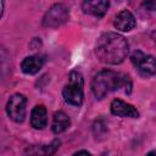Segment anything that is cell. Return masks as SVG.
I'll use <instances>...</instances> for the list:
<instances>
[{
	"label": "cell",
	"mask_w": 156,
	"mask_h": 156,
	"mask_svg": "<svg viewBox=\"0 0 156 156\" xmlns=\"http://www.w3.org/2000/svg\"><path fill=\"white\" fill-rule=\"evenodd\" d=\"M152 38H154V40H155V43H156V29L152 32Z\"/></svg>",
	"instance_id": "cell-16"
},
{
	"label": "cell",
	"mask_w": 156,
	"mask_h": 156,
	"mask_svg": "<svg viewBox=\"0 0 156 156\" xmlns=\"http://www.w3.org/2000/svg\"><path fill=\"white\" fill-rule=\"evenodd\" d=\"M26 106H27V98L20 93L13 94L6 104L7 116L16 123L23 122L26 117Z\"/></svg>",
	"instance_id": "cell-6"
},
{
	"label": "cell",
	"mask_w": 156,
	"mask_h": 156,
	"mask_svg": "<svg viewBox=\"0 0 156 156\" xmlns=\"http://www.w3.org/2000/svg\"><path fill=\"white\" fill-rule=\"evenodd\" d=\"M69 126H71V119L63 111H57L54 113L52 123H51V130L54 134L63 133Z\"/></svg>",
	"instance_id": "cell-12"
},
{
	"label": "cell",
	"mask_w": 156,
	"mask_h": 156,
	"mask_svg": "<svg viewBox=\"0 0 156 156\" xmlns=\"http://www.w3.org/2000/svg\"><path fill=\"white\" fill-rule=\"evenodd\" d=\"M110 7V0H83L82 10L84 13L101 18Z\"/></svg>",
	"instance_id": "cell-7"
},
{
	"label": "cell",
	"mask_w": 156,
	"mask_h": 156,
	"mask_svg": "<svg viewBox=\"0 0 156 156\" xmlns=\"http://www.w3.org/2000/svg\"><path fill=\"white\" fill-rule=\"evenodd\" d=\"M82 154H84V155H90V152L87 151V150H78V151L74 152V155H82Z\"/></svg>",
	"instance_id": "cell-15"
},
{
	"label": "cell",
	"mask_w": 156,
	"mask_h": 156,
	"mask_svg": "<svg viewBox=\"0 0 156 156\" xmlns=\"http://www.w3.org/2000/svg\"><path fill=\"white\" fill-rule=\"evenodd\" d=\"M130 61L141 77L149 78L156 73V58L152 55H146L143 51L136 50L132 54Z\"/></svg>",
	"instance_id": "cell-4"
},
{
	"label": "cell",
	"mask_w": 156,
	"mask_h": 156,
	"mask_svg": "<svg viewBox=\"0 0 156 156\" xmlns=\"http://www.w3.org/2000/svg\"><path fill=\"white\" fill-rule=\"evenodd\" d=\"M113 26L117 30L121 32H130L132 29L135 28L136 26V21L135 17L133 16V13L128 10H122L119 11L113 21Z\"/></svg>",
	"instance_id": "cell-9"
},
{
	"label": "cell",
	"mask_w": 156,
	"mask_h": 156,
	"mask_svg": "<svg viewBox=\"0 0 156 156\" xmlns=\"http://www.w3.org/2000/svg\"><path fill=\"white\" fill-rule=\"evenodd\" d=\"M48 124V111L44 105H37L30 113V126L34 129H44Z\"/></svg>",
	"instance_id": "cell-11"
},
{
	"label": "cell",
	"mask_w": 156,
	"mask_h": 156,
	"mask_svg": "<svg viewBox=\"0 0 156 156\" xmlns=\"http://www.w3.org/2000/svg\"><path fill=\"white\" fill-rule=\"evenodd\" d=\"M143 6L149 11H154L156 10V0H143Z\"/></svg>",
	"instance_id": "cell-14"
},
{
	"label": "cell",
	"mask_w": 156,
	"mask_h": 156,
	"mask_svg": "<svg viewBox=\"0 0 156 156\" xmlns=\"http://www.w3.org/2000/svg\"><path fill=\"white\" fill-rule=\"evenodd\" d=\"M129 82L130 79L128 76L117 73L111 69H102L94 76L91 80V91L96 99L101 100L106 98L110 93L122 87H127V83ZM127 88H126V91H127Z\"/></svg>",
	"instance_id": "cell-2"
},
{
	"label": "cell",
	"mask_w": 156,
	"mask_h": 156,
	"mask_svg": "<svg viewBox=\"0 0 156 156\" xmlns=\"http://www.w3.org/2000/svg\"><path fill=\"white\" fill-rule=\"evenodd\" d=\"M111 112L118 117H128V118H138L139 111L132 105L121 99H115L111 102Z\"/></svg>",
	"instance_id": "cell-8"
},
{
	"label": "cell",
	"mask_w": 156,
	"mask_h": 156,
	"mask_svg": "<svg viewBox=\"0 0 156 156\" xmlns=\"http://www.w3.org/2000/svg\"><path fill=\"white\" fill-rule=\"evenodd\" d=\"M68 17V9L63 4H55L45 12L43 17V26L46 28H57L66 23Z\"/></svg>",
	"instance_id": "cell-5"
},
{
	"label": "cell",
	"mask_w": 156,
	"mask_h": 156,
	"mask_svg": "<svg viewBox=\"0 0 156 156\" xmlns=\"http://www.w3.org/2000/svg\"><path fill=\"white\" fill-rule=\"evenodd\" d=\"M147 155H156V150H154V151H150V152H147Z\"/></svg>",
	"instance_id": "cell-17"
},
{
	"label": "cell",
	"mask_w": 156,
	"mask_h": 156,
	"mask_svg": "<svg viewBox=\"0 0 156 156\" xmlns=\"http://www.w3.org/2000/svg\"><path fill=\"white\" fill-rule=\"evenodd\" d=\"M60 145H61V141H60L58 139H55V140H52L49 145H41V146H39L37 150H34V149H28L26 152H29V154H43V155H54V154L58 150Z\"/></svg>",
	"instance_id": "cell-13"
},
{
	"label": "cell",
	"mask_w": 156,
	"mask_h": 156,
	"mask_svg": "<svg viewBox=\"0 0 156 156\" xmlns=\"http://www.w3.org/2000/svg\"><path fill=\"white\" fill-rule=\"evenodd\" d=\"M44 63H45V56L43 55L27 56L21 62V69L26 74H35L43 68Z\"/></svg>",
	"instance_id": "cell-10"
},
{
	"label": "cell",
	"mask_w": 156,
	"mask_h": 156,
	"mask_svg": "<svg viewBox=\"0 0 156 156\" xmlns=\"http://www.w3.org/2000/svg\"><path fill=\"white\" fill-rule=\"evenodd\" d=\"M129 52L128 40L115 32H107L100 35L95 45V55L102 63L118 65L124 61Z\"/></svg>",
	"instance_id": "cell-1"
},
{
	"label": "cell",
	"mask_w": 156,
	"mask_h": 156,
	"mask_svg": "<svg viewBox=\"0 0 156 156\" xmlns=\"http://www.w3.org/2000/svg\"><path fill=\"white\" fill-rule=\"evenodd\" d=\"M63 99L67 104L80 106L84 99V79L80 72L72 71L68 77V83L62 90Z\"/></svg>",
	"instance_id": "cell-3"
}]
</instances>
